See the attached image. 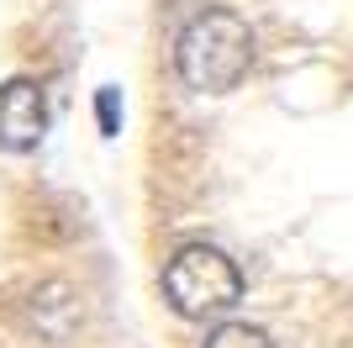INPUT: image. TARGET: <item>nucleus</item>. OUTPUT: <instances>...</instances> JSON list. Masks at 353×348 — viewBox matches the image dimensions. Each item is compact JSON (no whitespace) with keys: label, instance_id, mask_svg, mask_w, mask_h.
<instances>
[{"label":"nucleus","instance_id":"nucleus-4","mask_svg":"<svg viewBox=\"0 0 353 348\" xmlns=\"http://www.w3.org/2000/svg\"><path fill=\"white\" fill-rule=\"evenodd\" d=\"M74 322H79V301H74V285L53 280L32 296V327L48 338V343H69L74 338Z\"/></svg>","mask_w":353,"mask_h":348},{"label":"nucleus","instance_id":"nucleus-2","mask_svg":"<svg viewBox=\"0 0 353 348\" xmlns=\"http://www.w3.org/2000/svg\"><path fill=\"white\" fill-rule=\"evenodd\" d=\"M163 296L174 306L179 317L190 322H206L227 306H237L243 296V275H237V264L211 243H185L174 248V259L163 264Z\"/></svg>","mask_w":353,"mask_h":348},{"label":"nucleus","instance_id":"nucleus-1","mask_svg":"<svg viewBox=\"0 0 353 348\" xmlns=\"http://www.w3.org/2000/svg\"><path fill=\"white\" fill-rule=\"evenodd\" d=\"M253 64V32L237 11H201L174 43V74L195 95H227Z\"/></svg>","mask_w":353,"mask_h":348},{"label":"nucleus","instance_id":"nucleus-6","mask_svg":"<svg viewBox=\"0 0 353 348\" xmlns=\"http://www.w3.org/2000/svg\"><path fill=\"white\" fill-rule=\"evenodd\" d=\"M95 116H101V132H105V137H117V132H121V122H117V90H111V85L95 95Z\"/></svg>","mask_w":353,"mask_h":348},{"label":"nucleus","instance_id":"nucleus-3","mask_svg":"<svg viewBox=\"0 0 353 348\" xmlns=\"http://www.w3.org/2000/svg\"><path fill=\"white\" fill-rule=\"evenodd\" d=\"M48 132V101L32 79H6L0 85V148L6 153H32Z\"/></svg>","mask_w":353,"mask_h":348},{"label":"nucleus","instance_id":"nucleus-5","mask_svg":"<svg viewBox=\"0 0 353 348\" xmlns=\"http://www.w3.org/2000/svg\"><path fill=\"white\" fill-rule=\"evenodd\" d=\"M206 348H274V338L264 327H248V322H221L206 338Z\"/></svg>","mask_w":353,"mask_h":348}]
</instances>
